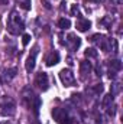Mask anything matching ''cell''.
<instances>
[{
    "instance_id": "cell-1",
    "label": "cell",
    "mask_w": 123,
    "mask_h": 124,
    "mask_svg": "<svg viewBox=\"0 0 123 124\" xmlns=\"http://www.w3.org/2000/svg\"><path fill=\"white\" fill-rule=\"evenodd\" d=\"M23 29H25L23 22L19 19L16 10H12V13H10V16H9V22H7V31H9V33H12V35H19V33L23 32Z\"/></svg>"
},
{
    "instance_id": "cell-2",
    "label": "cell",
    "mask_w": 123,
    "mask_h": 124,
    "mask_svg": "<svg viewBox=\"0 0 123 124\" xmlns=\"http://www.w3.org/2000/svg\"><path fill=\"white\" fill-rule=\"evenodd\" d=\"M52 116H54L55 121L58 124H74L72 117L70 116V113L65 108H54L52 110Z\"/></svg>"
},
{
    "instance_id": "cell-3",
    "label": "cell",
    "mask_w": 123,
    "mask_h": 124,
    "mask_svg": "<svg viewBox=\"0 0 123 124\" xmlns=\"http://www.w3.org/2000/svg\"><path fill=\"white\" fill-rule=\"evenodd\" d=\"M16 113V104L13 100L10 98H6L1 104V116L4 117H12L13 114Z\"/></svg>"
},
{
    "instance_id": "cell-4",
    "label": "cell",
    "mask_w": 123,
    "mask_h": 124,
    "mask_svg": "<svg viewBox=\"0 0 123 124\" xmlns=\"http://www.w3.org/2000/svg\"><path fill=\"white\" fill-rule=\"evenodd\" d=\"M60 79H61V82L65 87H71L75 82V77H74L71 69H62L60 72Z\"/></svg>"
},
{
    "instance_id": "cell-5",
    "label": "cell",
    "mask_w": 123,
    "mask_h": 124,
    "mask_svg": "<svg viewBox=\"0 0 123 124\" xmlns=\"http://www.w3.org/2000/svg\"><path fill=\"white\" fill-rule=\"evenodd\" d=\"M35 84L42 90V91H46L48 87H49V82H48V75L45 72H39L35 78Z\"/></svg>"
},
{
    "instance_id": "cell-6",
    "label": "cell",
    "mask_w": 123,
    "mask_h": 124,
    "mask_svg": "<svg viewBox=\"0 0 123 124\" xmlns=\"http://www.w3.org/2000/svg\"><path fill=\"white\" fill-rule=\"evenodd\" d=\"M81 45V39L78 36H75L74 33H70L67 36V46L70 48V51H77Z\"/></svg>"
},
{
    "instance_id": "cell-7",
    "label": "cell",
    "mask_w": 123,
    "mask_h": 124,
    "mask_svg": "<svg viewBox=\"0 0 123 124\" xmlns=\"http://www.w3.org/2000/svg\"><path fill=\"white\" fill-rule=\"evenodd\" d=\"M36 55H38V46H35V48L32 49L31 55H29V56H28V59H26L25 66H26V71H28V72H32V71L35 69V61H36Z\"/></svg>"
},
{
    "instance_id": "cell-8",
    "label": "cell",
    "mask_w": 123,
    "mask_h": 124,
    "mask_svg": "<svg viewBox=\"0 0 123 124\" xmlns=\"http://www.w3.org/2000/svg\"><path fill=\"white\" fill-rule=\"evenodd\" d=\"M16 74H18V69H16V68H7V69H4L3 74H1V81H3V82H10V81L16 77Z\"/></svg>"
},
{
    "instance_id": "cell-9",
    "label": "cell",
    "mask_w": 123,
    "mask_h": 124,
    "mask_svg": "<svg viewBox=\"0 0 123 124\" xmlns=\"http://www.w3.org/2000/svg\"><path fill=\"white\" fill-rule=\"evenodd\" d=\"M46 65L48 66H54V65H57L58 62H60V54L57 52V51H52L51 54H48V56H46Z\"/></svg>"
},
{
    "instance_id": "cell-10",
    "label": "cell",
    "mask_w": 123,
    "mask_h": 124,
    "mask_svg": "<svg viewBox=\"0 0 123 124\" xmlns=\"http://www.w3.org/2000/svg\"><path fill=\"white\" fill-rule=\"evenodd\" d=\"M91 69H93V66L88 61H81L80 62V72L83 74V78H86V77L91 72Z\"/></svg>"
},
{
    "instance_id": "cell-11",
    "label": "cell",
    "mask_w": 123,
    "mask_h": 124,
    "mask_svg": "<svg viewBox=\"0 0 123 124\" xmlns=\"http://www.w3.org/2000/svg\"><path fill=\"white\" fill-rule=\"evenodd\" d=\"M90 28H91V22L88 19H80L77 22V29L80 32H87Z\"/></svg>"
},
{
    "instance_id": "cell-12",
    "label": "cell",
    "mask_w": 123,
    "mask_h": 124,
    "mask_svg": "<svg viewBox=\"0 0 123 124\" xmlns=\"http://www.w3.org/2000/svg\"><path fill=\"white\" fill-rule=\"evenodd\" d=\"M58 28H60V29H62V31H67V29H70V28H71V22H70V19L61 17V19L58 20Z\"/></svg>"
},
{
    "instance_id": "cell-13",
    "label": "cell",
    "mask_w": 123,
    "mask_h": 124,
    "mask_svg": "<svg viewBox=\"0 0 123 124\" xmlns=\"http://www.w3.org/2000/svg\"><path fill=\"white\" fill-rule=\"evenodd\" d=\"M113 101H114V95H112V94H107V95H104V98H103V107L104 108H107V107H110V105H113Z\"/></svg>"
},
{
    "instance_id": "cell-14",
    "label": "cell",
    "mask_w": 123,
    "mask_h": 124,
    "mask_svg": "<svg viewBox=\"0 0 123 124\" xmlns=\"http://www.w3.org/2000/svg\"><path fill=\"white\" fill-rule=\"evenodd\" d=\"M110 69H113V71H116V72H119L120 69H122V62L119 61V59H113V61H110Z\"/></svg>"
},
{
    "instance_id": "cell-15",
    "label": "cell",
    "mask_w": 123,
    "mask_h": 124,
    "mask_svg": "<svg viewBox=\"0 0 123 124\" xmlns=\"http://www.w3.org/2000/svg\"><path fill=\"white\" fill-rule=\"evenodd\" d=\"M84 55H86V58H97L98 52H97L94 48H87L86 52H84Z\"/></svg>"
},
{
    "instance_id": "cell-16",
    "label": "cell",
    "mask_w": 123,
    "mask_h": 124,
    "mask_svg": "<svg viewBox=\"0 0 123 124\" xmlns=\"http://www.w3.org/2000/svg\"><path fill=\"white\" fill-rule=\"evenodd\" d=\"M23 10H31V0H16Z\"/></svg>"
},
{
    "instance_id": "cell-17",
    "label": "cell",
    "mask_w": 123,
    "mask_h": 124,
    "mask_svg": "<svg viewBox=\"0 0 123 124\" xmlns=\"http://www.w3.org/2000/svg\"><path fill=\"white\" fill-rule=\"evenodd\" d=\"M39 107H41V98H39V97H35V100H33V105L31 107V108H33L35 114L39 113Z\"/></svg>"
},
{
    "instance_id": "cell-18",
    "label": "cell",
    "mask_w": 123,
    "mask_h": 124,
    "mask_svg": "<svg viewBox=\"0 0 123 124\" xmlns=\"http://www.w3.org/2000/svg\"><path fill=\"white\" fill-rule=\"evenodd\" d=\"M100 25L106 26L107 29H112V19H110L109 16H106V17H103V19L100 20Z\"/></svg>"
},
{
    "instance_id": "cell-19",
    "label": "cell",
    "mask_w": 123,
    "mask_h": 124,
    "mask_svg": "<svg viewBox=\"0 0 123 124\" xmlns=\"http://www.w3.org/2000/svg\"><path fill=\"white\" fill-rule=\"evenodd\" d=\"M103 90H104V88H103V84H97V85H94V87H93L90 91H93L94 95H100V94L103 93Z\"/></svg>"
},
{
    "instance_id": "cell-20",
    "label": "cell",
    "mask_w": 123,
    "mask_h": 124,
    "mask_svg": "<svg viewBox=\"0 0 123 124\" xmlns=\"http://www.w3.org/2000/svg\"><path fill=\"white\" fill-rule=\"evenodd\" d=\"M29 42H31V35L29 33H23L22 35V43H23V46H28Z\"/></svg>"
},
{
    "instance_id": "cell-21",
    "label": "cell",
    "mask_w": 123,
    "mask_h": 124,
    "mask_svg": "<svg viewBox=\"0 0 123 124\" xmlns=\"http://www.w3.org/2000/svg\"><path fill=\"white\" fill-rule=\"evenodd\" d=\"M103 38H104V36H103V35H100V33H97V35H93L91 42H94V43H100Z\"/></svg>"
},
{
    "instance_id": "cell-22",
    "label": "cell",
    "mask_w": 123,
    "mask_h": 124,
    "mask_svg": "<svg viewBox=\"0 0 123 124\" xmlns=\"http://www.w3.org/2000/svg\"><path fill=\"white\" fill-rule=\"evenodd\" d=\"M107 114H109L110 117H114V116H116V107H114V105L107 107Z\"/></svg>"
},
{
    "instance_id": "cell-23",
    "label": "cell",
    "mask_w": 123,
    "mask_h": 124,
    "mask_svg": "<svg viewBox=\"0 0 123 124\" xmlns=\"http://www.w3.org/2000/svg\"><path fill=\"white\" fill-rule=\"evenodd\" d=\"M119 91H120V85H119V84H113V85H112V95H116V94L119 93Z\"/></svg>"
},
{
    "instance_id": "cell-24",
    "label": "cell",
    "mask_w": 123,
    "mask_h": 124,
    "mask_svg": "<svg viewBox=\"0 0 123 124\" xmlns=\"http://www.w3.org/2000/svg\"><path fill=\"white\" fill-rule=\"evenodd\" d=\"M78 10H80V9H78V4H72V7H71V15H72V16H77V15H78Z\"/></svg>"
},
{
    "instance_id": "cell-25",
    "label": "cell",
    "mask_w": 123,
    "mask_h": 124,
    "mask_svg": "<svg viewBox=\"0 0 123 124\" xmlns=\"http://www.w3.org/2000/svg\"><path fill=\"white\" fill-rule=\"evenodd\" d=\"M116 77H117V74H116V71H113V69H110V71H109V78H110V79H114Z\"/></svg>"
},
{
    "instance_id": "cell-26",
    "label": "cell",
    "mask_w": 123,
    "mask_h": 124,
    "mask_svg": "<svg viewBox=\"0 0 123 124\" xmlns=\"http://www.w3.org/2000/svg\"><path fill=\"white\" fill-rule=\"evenodd\" d=\"M96 72H97V75H98V77H101V75H103V69H101V66H100V65H97V66H96Z\"/></svg>"
},
{
    "instance_id": "cell-27",
    "label": "cell",
    "mask_w": 123,
    "mask_h": 124,
    "mask_svg": "<svg viewBox=\"0 0 123 124\" xmlns=\"http://www.w3.org/2000/svg\"><path fill=\"white\" fill-rule=\"evenodd\" d=\"M44 4H45V7H46V9H51V4H49L46 0H44Z\"/></svg>"
},
{
    "instance_id": "cell-28",
    "label": "cell",
    "mask_w": 123,
    "mask_h": 124,
    "mask_svg": "<svg viewBox=\"0 0 123 124\" xmlns=\"http://www.w3.org/2000/svg\"><path fill=\"white\" fill-rule=\"evenodd\" d=\"M7 1H9V0H0V3H1V4H7Z\"/></svg>"
},
{
    "instance_id": "cell-29",
    "label": "cell",
    "mask_w": 123,
    "mask_h": 124,
    "mask_svg": "<svg viewBox=\"0 0 123 124\" xmlns=\"http://www.w3.org/2000/svg\"><path fill=\"white\" fill-rule=\"evenodd\" d=\"M114 3H116V4H120V3H122V0H114Z\"/></svg>"
},
{
    "instance_id": "cell-30",
    "label": "cell",
    "mask_w": 123,
    "mask_h": 124,
    "mask_svg": "<svg viewBox=\"0 0 123 124\" xmlns=\"http://www.w3.org/2000/svg\"><path fill=\"white\" fill-rule=\"evenodd\" d=\"M1 124H12L10 121H4V123H1Z\"/></svg>"
}]
</instances>
